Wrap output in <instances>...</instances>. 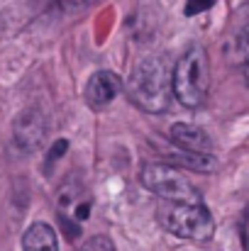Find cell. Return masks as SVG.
<instances>
[{"label": "cell", "mask_w": 249, "mask_h": 251, "mask_svg": "<svg viewBox=\"0 0 249 251\" xmlns=\"http://www.w3.org/2000/svg\"><path fill=\"white\" fill-rule=\"evenodd\" d=\"M139 180L147 190H152L154 195L164 198L168 202H176V205H203V198L198 193V188L186 180V176L181 171H176L168 164H144L142 173H139Z\"/></svg>", "instance_id": "4"}, {"label": "cell", "mask_w": 249, "mask_h": 251, "mask_svg": "<svg viewBox=\"0 0 249 251\" xmlns=\"http://www.w3.org/2000/svg\"><path fill=\"white\" fill-rule=\"evenodd\" d=\"M66 151H69V142H66V139H56V142H54V147L49 149L47 161H49V164H54V161H59Z\"/></svg>", "instance_id": "14"}, {"label": "cell", "mask_w": 249, "mask_h": 251, "mask_svg": "<svg viewBox=\"0 0 249 251\" xmlns=\"http://www.w3.org/2000/svg\"><path fill=\"white\" fill-rule=\"evenodd\" d=\"M98 0H56V5L66 12V15H76V12H83L88 10L90 5H95Z\"/></svg>", "instance_id": "11"}, {"label": "cell", "mask_w": 249, "mask_h": 251, "mask_svg": "<svg viewBox=\"0 0 249 251\" xmlns=\"http://www.w3.org/2000/svg\"><path fill=\"white\" fill-rule=\"evenodd\" d=\"M237 56H240V66H249V25L237 37Z\"/></svg>", "instance_id": "12"}, {"label": "cell", "mask_w": 249, "mask_h": 251, "mask_svg": "<svg viewBox=\"0 0 249 251\" xmlns=\"http://www.w3.org/2000/svg\"><path fill=\"white\" fill-rule=\"evenodd\" d=\"M122 90V78L112 71H95L85 85V100L90 107L110 105Z\"/></svg>", "instance_id": "7"}, {"label": "cell", "mask_w": 249, "mask_h": 251, "mask_svg": "<svg viewBox=\"0 0 249 251\" xmlns=\"http://www.w3.org/2000/svg\"><path fill=\"white\" fill-rule=\"evenodd\" d=\"M81 251H115V247H112V242L105 234H95V237L83 242Z\"/></svg>", "instance_id": "10"}, {"label": "cell", "mask_w": 249, "mask_h": 251, "mask_svg": "<svg viewBox=\"0 0 249 251\" xmlns=\"http://www.w3.org/2000/svg\"><path fill=\"white\" fill-rule=\"evenodd\" d=\"M159 222L166 232L186 242H210L215 234L213 215L205 205H176L168 202L159 210Z\"/></svg>", "instance_id": "3"}, {"label": "cell", "mask_w": 249, "mask_h": 251, "mask_svg": "<svg viewBox=\"0 0 249 251\" xmlns=\"http://www.w3.org/2000/svg\"><path fill=\"white\" fill-rule=\"evenodd\" d=\"M22 249L25 251H59V239L54 227L47 222H34L25 237H22Z\"/></svg>", "instance_id": "8"}, {"label": "cell", "mask_w": 249, "mask_h": 251, "mask_svg": "<svg viewBox=\"0 0 249 251\" xmlns=\"http://www.w3.org/2000/svg\"><path fill=\"white\" fill-rule=\"evenodd\" d=\"M176 161H181L183 166L193 168V171H200V173H208V171L218 168L215 156H210V154H186V151H181L176 156Z\"/></svg>", "instance_id": "9"}, {"label": "cell", "mask_w": 249, "mask_h": 251, "mask_svg": "<svg viewBox=\"0 0 249 251\" xmlns=\"http://www.w3.org/2000/svg\"><path fill=\"white\" fill-rule=\"evenodd\" d=\"M245 249L249 251V212H247V220H245Z\"/></svg>", "instance_id": "15"}, {"label": "cell", "mask_w": 249, "mask_h": 251, "mask_svg": "<svg viewBox=\"0 0 249 251\" xmlns=\"http://www.w3.org/2000/svg\"><path fill=\"white\" fill-rule=\"evenodd\" d=\"M47 137V120L39 110L29 107V110H22L17 117H15V125H12V139L17 144L20 151H37L42 147Z\"/></svg>", "instance_id": "5"}, {"label": "cell", "mask_w": 249, "mask_h": 251, "mask_svg": "<svg viewBox=\"0 0 249 251\" xmlns=\"http://www.w3.org/2000/svg\"><path fill=\"white\" fill-rule=\"evenodd\" d=\"M242 74H245V78H247V83H249V66H242Z\"/></svg>", "instance_id": "16"}, {"label": "cell", "mask_w": 249, "mask_h": 251, "mask_svg": "<svg viewBox=\"0 0 249 251\" xmlns=\"http://www.w3.org/2000/svg\"><path fill=\"white\" fill-rule=\"evenodd\" d=\"M210 93V61L208 51L195 44L173 64V98L183 107H200Z\"/></svg>", "instance_id": "2"}, {"label": "cell", "mask_w": 249, "mask_h": 251, "mask_svg": "<svg viewBox=\"0 0 249 251\" xmlns=\"http://www.w3.org/2000/svg\"><path fill=\"white\" fill-rule=\"evenodd\" d=\"M127 98L149 115H162L173 100V69L162 54H149L135 64L127 78Z\"/></svg>", "instance_id": "1"}, {"label": "cell", "mask_w": 249, "mask_h": 251, "mask_svg": "<svg viewBox=\"0 0 249 251\" xmlns=\"http://www.w3.org/2000/svg\"><path fill=\"white\" fill-rule=\"evenodd\" d=\"M213 2L215 0H186V15H200V12H205V10H210L213 7Z\"/></svg>", "instance_id": "13"}, {"label": "cell", "mask_w": 249, "mask_h": 251, "mask_svg": "<svg viewBox=\"0 0 249 251\" xmlns=\"http://www.w3.org/2000/svg\"><path fill=\"white\" fill-rule=\"evenodd\" d=\"M168 139L186 154H210V149H213V139L208 137V132L200 129L198 125H191V122L171 125Z\"/></svg>", "instance_id": "6"}]
</instances>
